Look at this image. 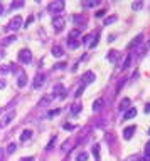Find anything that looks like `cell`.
<instances>
[{
	"label": "cell",
	"mask_w": 150,
	"mask_h": 161,
	"mask_svg": "<svg viewBox=\"0 0 150 161\" xmlns=\"http://www.w3.org/2000/svg\"><path fill=\"white\" fill-rule=\"evenodd\" d=\"M79 34H81V27H78V29H74L73 32L69 34V39H76V37H78Z\"/></svg>",
	"instance_id": "44dd1931"
},
{
	"label": "cell",
	"mask_w": 150,
	"mask_h": 161,
	"mask_svg": "<svg viewBox=\"0 0 150 161\" xmlns=\"http://www.w3.org/2000/svg\"><path fill=\"white\" fill-rule=\"evenodd\" d=\"M81 46V40H76V39H69L68 42V47L69 49H78V47Z\"/></svg>",
	"instance_id": "9a60e30c"
},
{
	"label": "cell",
	"mask_w": 150,
	"mask_h": 161,
	"mask_svg": "<svg viewBox=\"0 0 150 161\" xmlns=\"http://www.w3.org/2000/svg\"><path fill=\"white\" fill-rule=\"evenodd\" d=\"M4 87H5V84H4V82H0V89H4Z\"/></svg>",
	"instance_id": "f35d334b"
},
{
	"label": "cell",
	"mask_w": 150,
	"mask_h": 161,
	"mask_svg": "<svg viewBox=\"0 0 150 161\" xmlns=\"http://www.w3.org/2000/svg\"><path fill=\"white\" fill-rule=\"evenodd\" d=\"M15 149H17V144H15V143H10V144L7 146V153H8V154H10V153H14Z\"/></svg>",
	"instance_id": "603a6c76"
},
{
	"label": "cell",
	"mask_w": 150,
	"mask_h": 161,
	"mask_svg": "<svg viewBox=\"0 0 150 161\" xmlns=\"http://www.w3.org/2000/svg\"><path fill=\"white\" fill-rule=\"evenodd\" d=\"M64 2L62 0H57V2H52V4H49V12H54V13H59V12H62V8H64Z\"/></svg>",
	"instance_id": "3957f363"
},
{
	"label": "cell",
	"mask_w": 150,
	"mask_h": 161,
	"mask_svg": "<svg viewBox=\"0 0 150 161\" xmlns=\"http://www.w3.org/2000/svg\"><path fill=\"white\" fill-rule=\"evenodd\" d=\"M83 91H84V86H81V87H79V89L76 91V94H74V96H76V97H79V96L83 94Z\"/></svg>",
	"instance_id": "f546056e"
},
{
	"label": "cell",
	"mask_w": 150,
	"mask_h": 161,
	"mask_svg": "<svg viewBox=\"0 0 150 161\" xmlns=\"http://www.w3.org/2000/svg\"><path fill=\"white\" fill-rule=\"evenodd\" d=\"M64 67H66V62H59L54 66V69H64Z\"/></svg>",
	"instance_id": "4dcf8cb0"
},
{
	"label": "cell",
	"mask_w": 150,
	"mask_h": 161,
	"mask_svg": "<svg viewBox=\"0 0 150 161\" xmlns=\"http://www.w3.org/2000/svg\"><path fill=\"white\" fill-rule=\"evenodd\" d=\"M142 7H143L142 2H135V4H132V8H133V10H140Z\"/></svg>",
	"instance_id": "d4e9b609"
},
{
	"label": "cell",
	"mask_w": 150,
	"mask_h": 161,
	"mask_svg": "<svg viewBox=\"0 0 150 161\" xmlns=\"http://www.w3.org/2000/svg\"><path fill=\"white\" fill-rule=\"evenodd\" d=\"M135 131H137L135 126L125 127V131H123V138H125V139H132V136H133V133H135Z\"/></svg>",
	"instance_id": "52a82bcc"
},
{
	"label": "cell",
	"mask_w": 150,
	"mask_h": 161,
	"mask_svg": "<svg viewBox=\"0 0 150 161\" xmlns=\"http://www.w3.org/2000/svg\"><path fill=\"white\" fill-rule=\"evenodd\" d=\"M15 35H8L7 39H4V46H10V44H12V42H15Z\"/></svg>",
	"instance_id": "ac0fdd59"
},
{
	"label": "cell",
	"mask_w": 150,
	"mask_h": 161,
	"mask_svg": "<svg viewBox=\"0 0 150 161\" xmlns=\"http://www.w3.org/2000/svg\"><path fill=\"white\" fill-rule=\"evenodd\" d=\"M105 13H106V12H105V10H100V12H96V17H103Z\"/></svg>",
	"instance_id": "836d02e7"
},
{
	"label": "cell",
	"mask_w": 150,
	"mask_h": 161,
	"mask_svg": "<svg viewBox=\"0 0 150 161\" xmlns=\"http://www.w3.org/2000/svg\"><path fill=\"white\" fill-rule=\"evenodd\" d=\"M52 55H54V57H62V55H64L62 47H59V46H54V47H52Z\"/></svg>",
	"instance_id": "4fadbf2b"
},
{
	"label": "cell",
	"mask_w": 150,
	"mask_h": 161,
	"mask_svg": "<svg viewBox=\"0 0 150 161\" xmlns=\"http://www.w3.org/2000/svg\"><path fill=\"white\" fill-rule=\"evenodd\" d=\"M130 104H132V101H130L128 97H123V99L120 101V104H118V109H120V111H127L130 107Z\"/></svg>",
	"instance_id": "ba28073f"
},
{
	"label": "cell",
	"mask_w": 150,
	"mask_h": 161,
	"mask_svg": "<svg viewBox=\"0 0 150 161\" xmlns=\"http://www.w3.org/2000/svg\"><path fill=\"white\" fill-rule=\"evenodd\" d=\"M86 160H88V153H84V151H81L76 156V161H86Z\"/></svg>",
	"instance_id": "d6986e66"
},
{
	"label": "cell",
	"mask_w": 150,
	"mask_h": 161,
	"mask_svg": "<svg viewBox=\"0 0 150 161\" xmlns=\"http://www.w3.org/2000/svg\"><path fill=\"white\" fill-rule=\"evenodd\" d=\"M22 25V17L21 15H15L14 19L10 20V24L5 27V30H10V32H15V30H19Z\"/></svg>",
	"instance_id": "6da1fadb"
},
{
	"label": "cell",
	"mask_w": 150,
	"mask_h": 161,
	"mask_svg": "<svg viewBox=\"0 0 150 161\" xmlns=\"http://www.w3.org/2000/svg\"><path fill=\"white\" fill-rule=\"evenodd\" d=\"M32 20H34V17H29V19H27V20H25V27H27V25H29V24H30V22H32Z\"/></svg>",
	"instance_id": "e575fe53"
},
{
	"label": "cell",
	"mask_w": 150,
	"mask_h": 161,
	"mask_svg": "<svg viewBox=\"0 0 150 161\" xmlns=\"http://www.w3.org/2000/svg\"><path fill=\"white\" fill-rule=\"evenodd\" d=\"M142 39H143V35H142V34H138V35H137L135 39H133V40H132V42L128 44V49H133L135 46H138V44L142 42Z\"/></svg>",
	"instance_id": "7c38bea8"
},
{
	"label": "cell",
	"mask_w": 150,
	"mask_h": 161,
	"mask_svg": "<svg viewBox=\"0 0 150 161\" xmlns=\"http://www.w3.org/2000/svg\"><path fill=\"white\" fill-rule=\"evenodd\" d=\"M19 60H21L22 64H30V62H32V54H30V50L22 49L21 52H19Z\"/></svg>",
	"instance_id": "7a4b0ae2"
},
{
	"label": "cell",
	"mask_w": 150,
	"mask_h": 161,
	"mask_svg": "<svg viewBox=\"0 0 150 161\" xmlns=\"http://www.w3.org/2000/svg\"><path fill=\"white\" fill-rule=\"evenodd\" d=\"M93 154H95L96 160H100V146H98V144H95V146H93Z\"/></svg>",
	"instance_id": "cb8c5ba5"
},
{
	"label": "cell",
	"mask_w": 150,
	"mask_h": 161,
	"mask_svg": "<svg viewBox=\"0 0 150 161\" xmlns=\"http://www.w3.org/2000/svg\"><path fill=\"white\" fill-rule=\"evenodd\" d=\"M44 79H46V76H44V74H37V76H35V79H34V84H32L34 89H39V87L44 84Z\"/></svg>",
	"instance_id": "8992f818"
},
{
	"label": "cell",
	"mask_w": 150,
	"mask_h": 161,
	"mask_svg": "<svg viewBox=\"0 0 150 161\" xmlns=\"http://www.w3.org/2000/svg\"><path fill=\"white\" fill-rule=\"evenodd\" d=\"M62 127H64V129H69V131H71V129H74V126H73V124H68V123H66V124H62Z\"/></svg>",
	"instance_id": "d6a6232c"
},
{
	"label": "cell",
	"mask_w": 150,
	"mask_h": 161,
	"mask_svg": "<svg viewBox=\"0 0 150 161\" xmlns=\"http://www.w3.org/2000/svg\"><path fill=\"white\" fill-rule=\"evenodd\" d=\"M21 7H24V2H14V4L10 5V8L14 10V8H21Z\"/></svg>",
	"instance_id": "484cf974"
},
{
	"label": "cell",
	"mask_w": 150,
	"mask_h": 161,
	"mask_svg": "<svg viewBox=\"0 0 150 161\" xmlns=\"http://www.w3.org/2000/svg\"><path fill=\"white\" fill-rule=\"evenodd\" d=\"M56 114H59V109H54V111H49V118H52V116H56Z\"/></svg>",
	"instance_id": "1f68e13d"
},
{
	"label": "cell",
	"mask_w": 150,
	"mask_h": 161,
	"mask_svg": "<svg viewBox=\"0 0 150 161\" xmlns=\"http://www.w3.org/2000/svg\"><path fill=\"white\" fill-rule=\"evenodd\" d=\"M149 134H150V127H149Z\"/></svg>",
	"instance_id": "ab89813d"
},
{
	"label": "cell",
	"mask_w": 150,
	"mask_h": 161,
	"mask_svg": "<svg viewBox=\"0 0 150 161\" xmlns=\"http://www.w3.org/2000/svg\"><path fill=\"white\" fill-rule=\"evenodd\" d=\"M2 13H4V5L0 4V15H2Z\"/></svg>",
	"instance_id": "74e56055"
},
{
	"label": "cell",
	"mask_w": 150,
	"mask_h": 161,
	"mask_svg": "<svg viewBox=\"0 0 150 161\" xmlns=\"http://www.w3.org/2000/svg\"><path fill=\"white\" fill-rule=\"evenodd\" d=\"M145 113H147V114L150 113V104H147V106H145Z\"/></svg>",
	"instance_id": "8d00e7d4"
},
{
	"label": "cell",
	"mask_w": 150,
	"mask_h": 161,
	"mask_svg": "<svg viewBox=\"0 0 150 161\" xmlns=\"http://www.w3.org/2000/svg\"><path fill=\"white\" fill-rule=\"evenodd\" d=\"M22 161H34V158H32V156H29V158H22Z\"/></svg>",
	"instance_id": "d590c367"
},
{
	"label": "cell",
	"mask_w": 150,
	"mask_h": 161,
	"mask_svg": "<svg viewBox=\"0 0 150 161\" xmlns=\"http://www.w3.org/2000/svg\"><path fill=\"white\" fill-rule=\"evenodd\" d=\"M98 5V0H91V2H84V7H96Z\"/></svg>",
	"instance_id": "f1b7e54d"
},
{
	"label": "cell",
	"mask_w": 150,
	"mask_h": 161,
	"mask_svg": "<svg viewBox=\"0 0 150 161\" xmlns=\"http://www.w3.org/2000/svg\"><path fill=\"white\" fill-rule=\"evenodd\" d=\"M135 116H137V109H135V107H130L128 111L123 114V119L128 121V119H132V118H135Z\"/></svg>",
	"instance_id": "9c48e42d"
},
{
	"label": "cell",
	"mask_w": 150,
	"mask_h": 161,
	"mask_svg": "<svg viewBox=\"0 0 150 161\" xmlns=\"http://www.w3.org/2000/svg\"><path fill=\"white\" fill-rule=\"evenodd\" d=\"M25 84H27V74H25V72H22L21 76H19V80H17V86H19V87H24Z\"/></svg>",
	"instance_id": "8fae6325"
},
{
	"label": "cell",
	"mask_w": 150,
	"mask_h": 161,
	"mask_svg": "<svg viewBox=\"0 0 150 161\" xmlns=\"http://www.w3.org/2000/svg\"><path fill=\"white\" fill-rule=\"evenodd\" d=\"M130 64H132V55H127V59H125V62H123L122 69H123V71H125V69H128Z\"/></svg>",
	"instance_id": "ffe728a7"
},
{
	"label": "cell",
	"mask_w": 150,
	"mask_h": 161,
	"mask_svg": "<svg viewBox=\"0 0 150 161\" xmlns=\"http://www.w3.org/2000/svg\"><path fill=\"white\" fill-rule=\"evenodd\" d=\"M143 160L150 161V141H149V144H147V148H145V158Z\"/></svg>",
	"instance_id": "7402d4cb"
},
{
	"label": "cell",
	"mask_w": 150,
	"mask_h": 161,
	"mask_svg": "<svg viewBox=\"0 0 150 161\" xmlns=\"http://www.w3.org/2000/svg\"><path fill=\"white\" fill-rule=\"evenodd\" d=\"M15 118V113L14 111H8L4 118H2V121H0V127H5V126H8L10 123H12V119Z\"/></svg>",
	"instance_id": "5b68a950"
},
{
	"label": "cell",
	"mask_w": 150,
	"mask_h": 161,
	"mask_svg": "<svg viewBox=\"0 0 150 161\" xmlns=\"http://www.w3.org/2000/svg\"><path fill=\"white\" fill-rule=\"evenodd\" d=\"M103 106V99H96L95 102H93V111H100Z\"/></svg>",
	"instance_id": "e0dca14e"
},
{
	"label": "cell",
	"mask_w": 150,
	"mask_h": 161,
	"mask_svg": "<svg viewBox=\"0 0 150 161\" xmlns=\"http://www.w3.org/2000/svg\"><path fill=\"white\" fill-rule=\"evenodd\" d=\"M113 22H116V15L110 17V19H105V25H110V24H113Z\"/></svg>",
	"instance_id": "4316f807"
},
{
	"label": "cell",
	"mask_w": 150,
	"mask_h": 161,
	"mask_svg": "<svg viewBox=\"0 0 150 161\" xmlns=\"http://www.w3.org/2000/svg\"><path fill=\"white\" fill-rule=\"evenodd\" d=\"M79 111H81V106H79V104H74L73 109H71V114H78Z\"/></svg>",
	"instance_id": "83f0119b"
},
{
	"label": "cell",
	"mask_w": 150,
	"mask_h": 161,
	"mask_svg": "<svg viewBox=\"0 0 150 161\" xmlns=\"http://www.w3.org/2000/svg\"><path fill=\"white\" fill-rule=\"evenodd\" d=\"M96 77L95 74L91 72V71H88V72H84V76H83V80H84V84H89V82H93Z\"/></svg>",
	"instance_id": "30bf717a"
},
{
	"label": "cell",
	"mask_w": 150,
	"mask_h": 161,
	"mask_svg": "<svg viewBox=\"0 0 150 161\" xmlns=\"http://www.w3.org/2000/svg\"><path fill=\"white\" fill-rule=\"evenodd\" d=\"M118 55H120L118 50H110V52H108V60H110V62H116Z\"/></svg>",
	"instance_id": "2e32d148"
},
{
	"label": "cell",
	"mask_w": 150,
	"mask_h": 161,
	"mask_svg": "<svg viewBox=\"0 0 150 161\" xmlns=\"http://www.w3.org/2000/svg\"><path fill=\"white\" fill-rule=\"evenodd\" d=\"M32 138V131L30 129H25V131H22V134H21V141L24 143V141H27V139H30Z\"/></svg>",
	"instance_id": "5bb4252c"
},
{
	"label": "cell",
	"mask_w": 150,
	"mask_h": 161,
	"mask_svg": "<svg viewBox=\"0 0 150 161\" xmlns=\"http://www.w3.org/2000/svg\"><path fill=\"white\" fill-rule=\"evenodd\" d=\"M64 24H66V20H64V17H61V15H57V17L52 19V27H54L57 32H61L62 29H64Z\"/></svg>",
	"instance_id": "277c9868"
}]
</instances>
